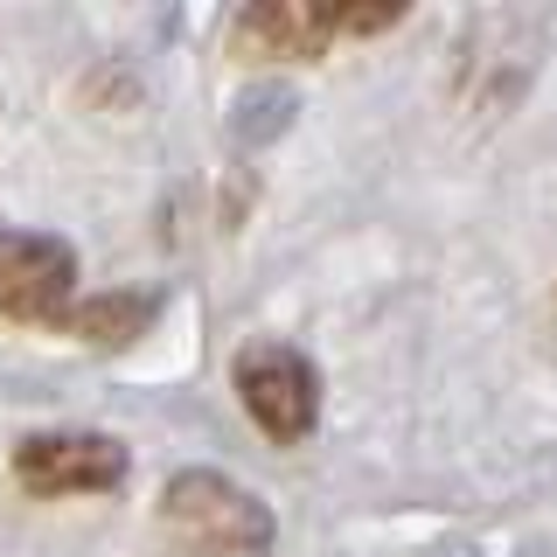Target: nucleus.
<instances>
[{"label":"nucleus","mask_w":557,"mask_h":557,"mask_svg":"<svg viewBox=\"0 0 557 557\" xmlns=\"http://www.w3.org/2000/svg\"><path fill=\"white\" fill-rule=\"evenodd\" d=\"M77 293V251L42 231H0V321H63Z\"/></svg>","instance_id":"obj_4"},{"label":"nucleus","mask_w":557,"mask_h":557,"mask_svg":"<svg viewBox=\"0 0 557 557\" xmlns=\"http://www.w3.org/2000/svg\"><path fill=\"white\" fill-rule=\"evenodd\" d=\"M335 42V8L313 0H258L231 22V57L251 63H307Z\"/></svg>","instance_id":"obj_5"},{"label":"nucleus","mask_w":557,"mask_h":557,"mask_svg":"<svg viewBox=\"0 0 557 557\" xmlns=\"http://www.w3.org/2000/svg\"><path fill=\"white\" fill-rule=\"evenodd\" d=\"M126 446L112 432H28L14 446V481L28 495H98L126 481Z\"/></svg>","instance_id":"obj_3"},{"label":"nucleus","mask_w":557,"mask_h":557,"mask_svg":"<svg viewBox=\"0 0 557 557\" xmlns=\"http://www.w3.org/2000/svg\"><path fill=\"white\" fill-rule=\"evenodd\" d=\"M237 405L251 411V425L278 446H300L321 418V376L300 348L286 342H258L237 356Z\"/></svg>","instance_id":"obj_2"},{"label":"nucleus","mask_w":557,"mask_h":557,"mask_svg":"<svg viewBox=\"0 0 557 557\" xmlns=\"http://www.w3.org/2000/svg\"><path fill=\"white\" fill-rule=\"evenodd\" d=\"M161 522L182 550L196 557H258L272 550V509L251 495V487L209 474V467H188L161 487Z\"/></svg>","instance_id":"obj_1"},{"label":"nucleus","mask_w":557,"mask_h":557,"mask_svg":"<svg viewBox=\"0 0 557 557\" xmlns=\"http://www.w3.org/2000/svg\"><path fill=\"white\" fill-rule=\"evenodd\" d=\"M391 22H405V8H335V35H376Z\"/></svg>","instance_id":"obj_7"},{"label":"nucleus","mask_w":557,"mask_h":557,"mask_svg":"<svg viewBox=\"0 0 557 557\" xmlns=\"http://www.w3.org/2000/svg\"><path fill=\"white\" fill-rule=\"evenodd\" d=\"M147 321H153V300H147V293H104V300H84V307L63 313V335H84V342H98V348H119V342H133Z\"/></svg>","instance_id":"obj_6"}]
</instances>
